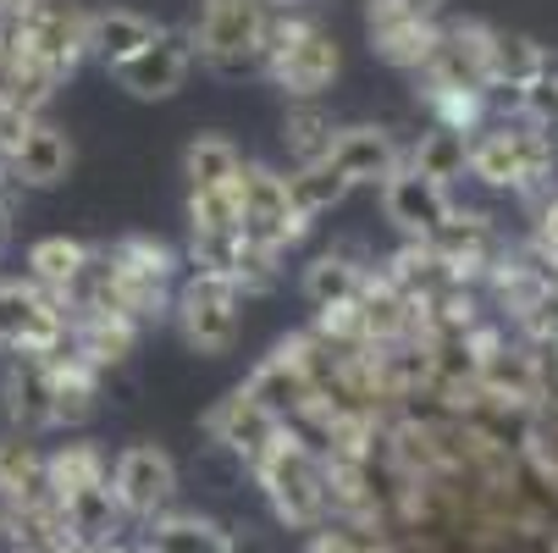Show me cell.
<instances>
[{
  "mask_svg": "<svg viewBox=\"0 0 558 553\" xmlns=\"http://www.w3.org/2000/svg\"><path fill=\"white\" fill-rule=\"evenodd\" d=\"M178 333L194 354H227L238 338V282L194 277L178 293Z\"/></svg>",
  "mask_w": 558,
  "mask_h": 553,
  "instance_id": "obj_7",
  "label": "cell"
},
{
  "mask_svg": "<svg viewBox=\"0 0 558 553\" xmlns=\"http://www.w3.org/2000/svg\"><path fill=\"white\" fill-rule=\"evenodd\" d=\"M381 205H387V221H392L398 232H410V239H421V244H432L437 232L453 221L448 189L432 183V178H421L415 167H398V172L381 183Z\"/></svg>",
  "mask_w": 558,
  "mask_h": 553,
  "instance_id": "obj_11",
  "label": "cell"
},
{
  "mask_svg": "<svg viewBox=\"0 0 558 553\" xmlns=\"http://www.w3.org/2000/svg\"><path fill=\"white\" fill-rule=\"evenodd\" d=\"M0 498H7V509H45V504H56L50 482H45V454H34L23 437L0 443Z\"/></svg>",
  "mask_w": 558,
  "mask_h": 553,
  "instance_id": "obj_18",
  "label": "cell"
},
{
  "mask_svg": "<svg viewBox=\"0 0 558 553\" xmlns=\"http://www.w3.org/2000/svg\"><path fill=\"white\" fill-rule=\"evenodd\" d=\"M332 139H338V128H332L327 106H315V100H293V106H288L282 144L293 149V161H299V167L327 161V155H332Z\"/></svg>",
  "mask_w": 558,
  "mask_h": 553,
  "instance_id": "obj_24",
  "label": "cell"
},
{
  "mask_svg": "<svg viewBox=\"0 0 558 553\" xmlns=\"http://www.w3.org/2000/svg\"><path fill=\"white\" fill-rule=\"evenodd\" d=\"M56 509H61V537H66V548H77V553H111V548L122 542V520H128V515H122L111 482L72 493V498H61Z\"/></svg>",
  "mask_w": 558,
  "mask_h": 553,
  "instance_id": "obj_14",
  "label": "cell"
},
{
  "mask_svg": "<svg viewBox=\"0 0 558 553\" xmlns=\"http://www.w3.org/2000/svg\"><path fill=\"white\" fill-rule=\"evenodd\" d=\"M189 67H194V34L155 28V39L138 56H128L122 67H111V77H117V89H128L133 100H167V95L183 89Z\"/></svg>",
  "mask_w": 558,
  "mask_h": 553,
  "instance_id": "obj_8",
  "label": "cell"
},
{
  "mask_svg": "<svg viewBox=\"0 0 558 553\" xmlns=\"http://www.w3.org/2000/svg\"><path fill=\"white\" fill-rule=\"evenodd\" d=\"M255 477H260V488H266L277 520H288V526H299V531L322 526V515H327V504H332L327 470H322V459L310 454V443H304L299 432H288V426L277 432L271 454L255 465Z\"/></svg>",
  "mask_w": 558,
  "mask_h": 553,
  "instance_id": "obj_1",
  "label": "cell"
},
{
  "mask_svg": "<svg viewBox=\"0 0 558 553\" xmlns=\"http://www.w3.org/2000/svg\"><path fill=\"white\" fill-rule=\"evenodd\" d=\"M238 211H244V244L260 250V255L288 250L310 227L288 205V178H277L271 167H244V178H238Z\"/></svg>",
  "mask_w": 558,
  "mask_h": 553,
  "instance_id": "obj_4",
  "label": "cell"
},
{
  "mask_svg": "<svg viewBox=\"0 0 558 553\" xmlns=\"http://www.w3.org/2000/svg\"><path fill=\"white\" fill-rule=\"evenodd\" d=\"M536 244L558 255V194H553V200L536 211Z\"/></svg>",
  "mask_w": 558,
  "mask_h": 553,
  "instance_id": "obj_31",
  "label": "cell"
},
{
  "mask_svg": "<svg viewBox=\"0 0 558 553\" xmlns=\"http://www.w3.org/2000/svg\"><path fill=\"white\" fill-rule=\"evenodd\" d=\"M7 410L23 432L56 426V371L45 354H23L7 376Z\"/></svg>",
  "mask_w": 558,
  "mask_h": 553,
  "instance_id": "obj_17",
  "label": "cell"
},
{
  "mask_svg": "<svg viewBox=\"0 0 558 553\" xmlns=\"http://www.w3.org/2000/svg\"><path fill=\"white\" fill-rule=\"evenodd\" d=\"M266 23H271V0H205L194 50L221 77L260 72L266 67Z\"/></svg>",
  "mask_w": 558,
  "mask_h": 553,
  "instance_id": "obj_2",
  "label": "cell"
},
{
  "mask_svg": "<svg viewBox=\"0 0 558 553\" xmlns=\"http://www.w3.org/2000/svg\"><path fill=\"white\" fill-rule=\"evenodd\" d=\"M365 34H371V50L392 67H426L437 50V23L421 17L410 0H371Z\"/></svg>",
  "mask_w": 558,
  "mask_h": 553,
  "instance_id": "obj_10",
  "label": "cell"
},
{
  "mask_svg": "<svg viewBox=\"0 0 558 553\" xmlns=\"http://www.w3.org/2000/svg\"><path fill=\"white\" fill-rule=\"evenodd\" d=\"M404 167H415L421 178H432V183H453L464 167H470V133L464 128H432V133H421V144H415V155H410V161Z\"/></svg>",
  "mask_w": 558,
  "mask_h": 553,
  "instance_id": "obj_25",
  "label": "cell"
},
{
  "mask_svg": "<svg viewBox=\"0 0 558 553\" xmlns=\"http://www.w3.org/2000/svg\"><path fill=\"white\" fill-rule=\"evenodd\" d=\"M45 482H50V498L61 504L72 493H84V488L111 482V470H106V459H100L95 443H66V448L45 454Z\"/></svg>",
  "mask_w": 558,
  "mask_h": 553,
  "instance_id": "obj_23",
  "label": "cell"
},
{
  "mask_svg": "<svg viewBox=\"0 0 558 553\" xmlns=\"http://www.w3.org/2000/svg\"><path fill=\"white\" fill-rule=\"evenodd\" d=\"M349 194V178L332 167V161H315V167H299L293 178H288V205L304 216V221H315V216H327L338 200Z\"/></svg>",
  "mask_w": 558,
  "mask_h": 553,
  "instance_id": "obj_27",
  "label": "cell"
},
{
  "mask_svg": "<svg viewBox=\"0 0 558 553\" xmlns=\"http://www.w3.org/2000/svg\"><path fill=\"white\" fill-rule=\"evenodd\" d=\"M34 7V0H0V23H12V17H23Z\"/></svg>",
  "mask_w": 558,
  "mask_h": 553,
  "instance_id": "obj_32",
  "label": "cell"
},
{
  "mask_svg": "<svg viewBox=\"0 0 558 553\" xmlns=\"http://www.w3.org/2000/svg\"><path fill=\"white\" fill-rule=\"evenodd\" d=\"M244 393H250V399H260L282 426H288V416H304V410L315 405V382H310V360L299 354V344H282V349L244 382Z\"/></svg>",
  "mask_w": 558,
  "mask_h": 553,
  "instance_id": "obj_15",
  "label": "cell"
},
{
  "mask_svg": "<svg viewBox=\"0 0 558 553\" xmlns=\"http://www.w3.org/2000/svg\"><path fill=\"white\" fill-rule=\"evenodd\" d=\"M487 72H493V89H514V95H520L525 84H536V77L547 72V56H542L536 39H525V34H498V28H493Z\"/></svg>",
  "mask_w": 558,
  "mask_h": 553,
  "instance_id": "obj_22",
  "label": "cell"
},
{
  "mask_svg": "<svg viewBox=\"0 0 558 553\" xmlns=\"http://www.w3.org/2000/svg\"><path fill=\"white\" fill-rule=\"evenodd\" d=\"M183 178H189V194H199V189H232L238 178H244V155H238V144L221 139V133H199L183 149Z\"/></svg>",
  "mask_w": 558,
  "mask_h": 553,
  "instance_id": "obj_20",
  "label": "cell"
},
{
  "mask_svg": "<svg viewBox=\"0 0 558 553\" xmlns=\"http://www.w3.org/2000/svg\"><path fill=\"white\" fill-rule=\"evenodd\" d=\"M360 288H365V277H360V266H349L343 255H315V261L304 266V293H310L315 310L354 304Z\"/></svg>",
  "mask_w": 558,
  "mask_h": 553,
  "instance_id": "obj_28",
  "label": "cell"
},
{
  "mask_svg": "<svg viewBox=\"0 0 558 553\" xmlns=\"http://www.w3.org/2000/svg\"><path fill=\"white\" fill-rule=\"evenodd\" d=\"M410 7H415V12H421V17H432V12H437V7H442V0H410Z\"/></svg>",
  "mask_w": 558,
  "mask_h": 553,
  "instance_id": "obj_33",
  "label": "cell"
},
{
  "mask_svg": "<svg viewBox=\"0 0 558 553\" xmlns=\"http://www.w3.org/2000/svg\"><path fill=\"white\" fill-rule=\"evenodd\" d=\"M0 344L17 354H61L66 310L34 282H0Z\"/></svg>",
  "mask_w": 558,
  "mask_h": 553,
  "instance_id": "obj_5",
  "label": "cell"
},
{
  "mask_svg": "<svg viewBox=\"0 0 558 553\" xmlns=\"http://www.w3.org/2000/svg\"><path fill=\"white\" fill-rule=\"evenodd\" d=\"M266 72L293 100H315L322 89H332V77H338V39L322 23L271 12V23H266Z\"/></svg>",
  "mask_w": 558,
  "mask_h": 553,
  "instance_id": "obj_3",
  "label": "cell"
},
{
  "mask_svg": "<svg viewBox=\"0 0 558 553\" xmlns=\"http://www.w3.org/2000/svg\"><path fill=\"white\" fill-rule=\"evenodd\" d=\"M205 426H210V437H216L221 448H232L250 470L271 454V443H277V432H282V421H277L260 399H250L244 387L227 393V399L210 410V421H205Z\"/></svg>",
  "mask_w": 558,
  "mask_h": 553,
  "instance_id": "obj_13",
  "label": "cell"
},
{
  "mask_svg": "<svg viewBox=\"0 0 558 553\" xmlns=\"http://www.w3.org/2000/svg\"><path fill=\"white\" fill-rule=\"evenodd\" d=\"M111 493H117V504H122L128 520H155V515L172 504V493H178L172 454L155 448V443H133L117 459V470H111Z\"/></svg>",
  "mask_w": 558,
  "mask_h": 553,
  "instance_id": "obj_9",
  "label": "cell"
},
{
  "mask_svg": "<svg viewBox=\"0 0 558 553\" xmlns=\"http://www.w3.org/2000/svg\"><path fill=\"white\" fill-rule=\"evenodd\" d=\"M520 111H525L531 128H542L553 139V128H558V72H553V61H547V72L536 77V84L520 89Z\"/></svg>",
  "mask_w": 558,
  "mask_h": 553,
  "instance_id": "obj_30",
  "label": "cell"
},
{
  "mask_svg": "<svg viewBox=\"0 0 558 553\" xmlns=\"http://www.w3.org/2000/svg\"><path fill=\"white\" fill-rule=\"evenodd\" d=\"M138 553H232V531H221L205 515H167L149 520Z\"/></svg>",
  "mask_w": 558,
  "mask_h": 553,
  "instance_id": "obj_19",
  "label": "cell"
},
{
  "mask_svg": "<svg viewBox=\"0 0 558 553\" xmlns=\"http://www.w3.org/2000/svg\"><path fill=\"white\" fill-rule=\"evenodd\" d=\"M189 221H194L199 239H244L238 183H232V189H199V194H189Z\"/></svg>",
  "mask_w": 558,
  "mask_h": 553,
  "instance_id": "obj_29",
  "label": "cell"
},
{
  "mask_svg": "<svg viewBox=\"0 0 558 553\" xmlns=\"http://www.w3.org/2000/svg\"><path fill=\"white\" fill-rule=\"evenodd\" d=\"M327 161L349 178V189L354 183H387L398 167H404V149L392 144V133L387 128H343L338 139H332V155Z\"/></svg>",
  "mask_w": 558,
  "mask_h": 553,
  "instance_id": "obj_16",
  "label": "cell"
},
{
  "mask_svg": "<svg viewBox=\"0 0 558 553\" xmlns=\"http://www.w3.org/2000/svg\"><path fill=\"white\" fill-rule=\"evenodd\" d=\"M0 161H7V178L23 183V189H56L72 178V139L50 122H28L7 149H0Z\"/></svg>",
  "mask_w": 558,
  "mask_h": 553,
  "instance_id": "obj_12",
  "label": "cell"
},
{
  "mask_svg": "<svg viewBox=\"0 0 558 553\" xmlns=\"http://www.w3.org/2000/svg\"><path fill=\"white\" fill-rule=\"evenodd\" d=\"M12 28H17V45L34 61H45L56 77H66L89 56V17L77 7H61V0H34L23 17H12Z\"/></svg>",
  "mask_w": 558,
  "mask_h": 553,
  "instance_id": "obj_6",
  "label": "cell"
},
{
  "mask_svg": "<svg viewBox=\"0 0 558 553\" xmlns=\"http://www.w3.org/2000/svg\"><path fill=\"white\" fill-rule=\"evenodd\" d=\"M28 266H34V288L66 299V293L77 288V277L89 272V250L72 244V239H39V244L28 250Z\"/></svg>",
  "mask_w": 558,
  "mask_h": 553,
  "instance_id": "obj_26",
  "label": "cell"
},
{
  "mask_svg": "<svg viewBox=\"0 0 558 553\" xmlns=\"http://www.w3.org/2000/svg\"><path fill=\"white\" fill-rule=\"evenodd\" d=\"M149 39H155V23L138 17V12H128V7H111V12H95L89 17V56H100L106 67H122Z\"/></svg>",
  "mask_w": 558,
  "mask_h": 553,
  "instance_id": "obj_21",
  "label": "cell"
},
{
  "mask_svg": "<svg viewBox=\"0 0 558 553\" xmlns=\"http://www.w3.org/2000/svg\"><path fill=\"white\" fill-rule=\"evenodd\" d=\"M0 239H7V211H0Z\"/></svg>",
  "mask_w": 558,
  "mask_h": 553,
  "instance_id": "obj_34",
  "label": "cell"
}]
</instances>
